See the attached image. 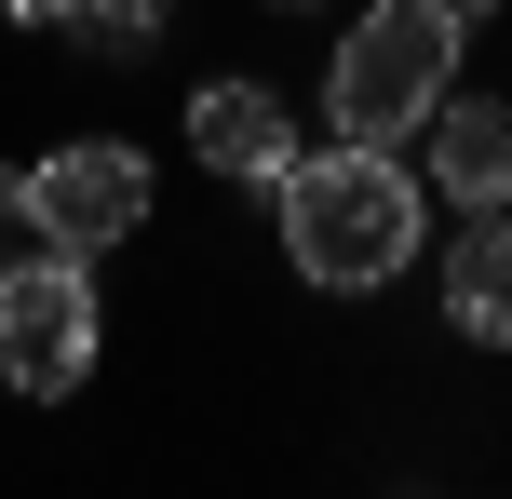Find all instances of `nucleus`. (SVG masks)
Wrapping results in <instances>:
<instances>
[{
	"instance_id": "nucleus-3",
	"label": "nucleus",
	"mask_w": 512,
	"mask_h": 499,
	"mask_svg": "<svg viewBox=\"0 0 512 499\" xmlns=\"http://www.w3.org/2000/svg\"><path fill=\"white\" fill-rule=\"evenodd\" d=\"M95 257H68V243H14L0 257V378H14V405H68L81 378H95Z\"/></svg>"
},
{
	"instance_id": "nucleus-4",
	"label": "nucleus",
	"mask_w": 512,
	"mask_h": 499,
	"mask_svg": "<svg viewBox=\"0 0 512 499\" xmlns=\"http://www.w3.org/2000/svg\"><path fill=\"white\" fill-rule=\"evenodd\" d=\"M27 216H41V243H68V257L135 243V230H149V149H122V135L41 149V162H27Z\"/></svg>"
},
{
	"instance_id": "nucleus-1",
	"label": "nucleus",
	"mask_w": 512,
	"mask_h": 499,
	"mask_svg": "<svg viewBox=\"0 0 512 499\" xmlns=\"http://www.w3.org/2000/svg\"><path fill=\"white\" fill-rule=\"evenodd\" d=\"M270 216H283V257H297L310 297H378L432 243V176H405L391 149L337 135V149H297L270 176Z\"/></svg>"
},
{
	"instance_id": "nucleus-6",
	"label": "nucleus",
	"mask_w": 512,
	"mask_h": 499,
	"mask_svg": "<svg viewBox=\"0 0 512 499\" xmlns=\"http://www.w3.org/2000/svg\"><path fill=\"white\" fill-rule=\"evenodd\" d=\"M432 297H445V324H459L472 351H512V203H472V216H459Z\"/></svg>"
},
{
	"instance_id": "nucleus-2",
	"label": "nucleus",
	"mask_w": 512,
	"mask_h": 499,
	"mask_svg": "<svg viewBox=\"0 0 512 499\" xmlns=\"http://www.w3.org/2000/svg\"><path fill=\"white\" fill-rule=\"evenodd\" d=\"M445 68H459V27L432 0H364L337 27V68H324V122L364 135V149H405L418 122L445 108Z\"/></svg>"
},
{
	"instance_id": "nucleus-7",
	"label": "nucleus",
	"mask_w": 512,
	"mask_h": 499,
	"mask_svg": "<svg viewBox=\"0 0 512 499\" xmlns=\"http://www.w3.org/2000/svg\"><path fill=\"white\" fill-rule=\"evenodd\" d=\"M418 149H432V189L445 203H512V108L499 95H445L432 122H418Z\"/></svg>"
},
{
	"instance_id": "nucleus-5",
	"label": "nucleus",
	"mask_w": 512,
	"mask_h": 499,
	"mask_svg": "<svg viewBox=\"0 0 512 499\" xmlns=\"http://www.w3.org/2000/svg\"><path fill=\"white\" fill-rule=\"evenodd\" d=\"M189 162H203L216 189H270L283 162H297V108H283V81H256V68L189 81Z\"/></svg>"
},
{
	"instance_id": "nucleus-9",
	"label": "nucleus",
	"mask_w": 512,
	"mask_h": 499,
	"mask_svg": "<svg viewBox=\"0 0 512 499\" xmlns=\"http://www.w3.org/2000/svg\"><path fill=\"white\" fill-rule=\"evenodd\" d=\"M432 14H445V27H486V14H499V0H432Z\"/></svg>"
},
{
	"instance_id": "nucleus-8",
	"label": "nucleus",
	"mask_w": 512,
	"mask_h": 499,
	"mask_svg": "<svg viewBox=\"0 0 512 499\" xmlns=\"http://www.w3.org/2000/svg\"><path fill=\"white\" fill-rule=\"evenodd\" d=\"M162 14H176V0H68V27L108 41V54H122V41H162Z\"/></svg>"
},
{
	"instance_id": "nucleus-10",
	"label": "nucleus",
	"mask_w": 512,
	"mask_h": 499,
	"mask_svg": "<svg viewBox=\"0 0 512 499\" xmlns=\"http://www.w3.org/2000/svg\"><path fill=\"white\" fill-rule=\"evenodd\" d=\"M270 14H310V0H270Z\"/></svg>"
}]
</instances>
